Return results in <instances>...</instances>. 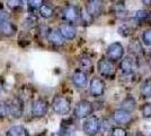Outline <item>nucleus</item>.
<instances>
[{
	"label": "nucleus",
	"mask_w": 151,
	"mask_h": 136,
	"mask_svg": "<svg viewBox=\"0 0 151 136\" xmlns=\"http://www.w3.org/2000/svg\"><path fill=\"white\" fill-rule=\"evenodd\" d=\"M140 95L145 100L151 99V77L145 78L140 84Z\"/></svg>",
	"instance_id": "25"
},
{
	"label": "nucleus",
	"mask_w": 151,
	"mask_h": 136,
	"mask_svg": "<svg viewBox=\"0 0 151 136\" xmlns=\"http://www.w3.org/2000/svg\"><path fill=\"white\" fill-rule=\"evenodd\" d=\"M17 97H20L24 102L26 100H31L32 97H34V90H33V86L32 85H24L20 87Z\"/></svg>",
	"instance_id": "27"
},
{
	"label": "nucleus",
	"mask_w": 151,
	"mask_h": 136,
	"mask_svg": "<svg viewBox=\"0 0 151 136\" xmlns=\"http://www.w3.org/2000/svg\"><path fill=\"white\" fill-rule=\"evenodd\" d=\"M97 71L99 75L107 79H114L116 76V65L115 63L108 60L106 57H101L97 61Z\"/></svg>",
	"instance_id": "3"
},
{
	"label": "nucleus",
	"mask_w": 151,
	"mask_h": 136,
	"mask_svg": "<svg viewBox=\"0 0 151 136\" xmlns=\"http://www.w3.org/2000/svg\"><path fill=\"white\" fill-rule=\"evenodd\" d=\"M137 81V74L135 73H131V74H122L120 76V83L123 84L124 86L129 87L132 86Z\"/></svg>",
	"instance_id": "29"
},
{
	"label": "nucleus",
	"mask_w": 151,
	"mask_h": 136,
	"mask_svg": "<svg viewBox=\"0 0 151 136\" xmlns=\"http://www.w3.org/2000/svg\"><path fill=\"white\" fill-rule=\"evenodd\" d=\"M109 134H111V136H129L127 130L122 126H113Z\"/></svg>",
	"instance_id": "33"
},
{
	"label": "nucleus",
	"mask_w": 151,
	"mask_h": 136,
	"mask_svg": "<svg viewBox=\"0 0 151 136\" xmlns=\"http://www.w3.org/2000/svg\"><path fill=\"white\" fill-rule=\"evenodd\" d=\"M141 42L145 47H151V27L145 28L141 35Z\"/></svg>",
	"instance_id": "32"
},
{
	"label": "nucleus",
	"mask_w": 151,
	"mask_h": 136,
	"mask_svg": "<svg viewBox=\"0 0 151 136\" xmlns=\"http://www.w3.org/2000/svg\"><path fill=\"white\" fill-rule=\"evenodd\" d=\"M79 69L82 71H85L87 75L89 73L94 71V63H93V59L91 57L87 55V53H83L82 56H80L79 58Z\"/></svg>",
	"instance_id": "19"
},
{
	"label": "nucleus",
	"mask_w": 151,
	"mask_h": 136,
	"mask_svg": "<svg viewBox=\"0 0 151 136\" xmlns=\"http://www.w3.org/2000/svg\"><path fill=\"white\" fill-rule=\"evenodd\" d=\"M148 17H149V12L145 10V9H140V10H137V12L134 13L133 22H134L137 25H141V24L148 22Z\"/></svg>",
	"instance_id": "28"
},
{
	"label": "nucleus",
	"mask_w": 151,
	"mask_h": 136,
	"mask_svg": "<svg viewBox=\"0 0 151 136\" xmlns=\"http://www.w3.org/2000/svg\"><path fill=\"white\" fill-rule=\"evenodd\" d=\"M38 14H40L41 17H43L45 20H50V18H52L55 15V10H54V8L51 6L50 4L43 2L41 5V7L38 8Z\"/></svg>",
	"instance_id": "24"
},
{
	"label": "nucleus",
	"mask_w": 151,
	"mask_h": 136,
	"mask_svg": "<svg viewBox=\"0 0 151 136\" xmlns=\"http://www.w3.org/2000/svg\"><path fill=\"white\" fill-rule=\"evenodd\" d=\"M142 4H143V5H145V6H151V1L150 0H149V1H142Z\"/></svg>",
	"instance_id": "37"
},
{
	"label": "nucleus",
	"mask_w": 151,
	"mask_h": 136,
	"mask_svg": "<svg viewBox=\"0 0 151 136\" xmlns=\"http://www.w3.org/2000/svg\"><path fill=\"white\" fill-rule=\"evenodd\" d=\"M112 119H113L115 123L117 124L119 126H122L123 127V125H127V124L131 123V120H132V113H130V112H127V111H124L120 109V108H117V109H115L113 111V113H112Z\"/></svg>",
	"instance_id": "14"
},
{
	"label": "nucleus",
	"mask_w": 151,
	"mask_h": 136,
	"mask_svg": "<svg viewBox=\"0 0 151 136\" xmlns=\"http://www.w3.org/2000/svg\"><path fill=\"white\" fill-rule=\"evenodd\" d=\"M46 40L49 41V43L52 44L53 47H63L65 44V40L63 39L61 33L59 32L58 28H50L49 32L46 34Z\"/></svg>",
	"instance_id": "16"
},
{
	"label": "nucleus",
	"mask_w": 151,
	"mask_h": 136,
	"mask_svg": "<svg viewBox=\"0 0 151 136\" xmlns=\"http://www.w3.org/2000/svg\"><path fill=\"white\" fill-rule=\"evenodd\" d=\"M22 26L24 27V30H26V31H31L33 28H36L38 26V18L37 16H36V14H28L24 18V20H23Z\"/></svg>",
	"instance_id": "21"
},
{
	"label": "nucleus",
	"mask_w": 151,
	"mask_h": 136,
	"mask_svg": "<svg viewBox=\"0 0 151 136\" xmlns=\"http://www.w3.org/2000/svg\"><path fill=\"white\" fill-rule=\"evenodd\" d=\"M50 105L54 113H57L59 116H67L71 111L72 103H71V99L67 95L57 94L52 99V102Z\"/></svg>",
	"instance_id": "2"
},
{
	"label": "nucleus",
	"mask_w": 151,
	"mask_h": 136,
	"mask_svg": "<svg viewBox=\"0 0 151 136\" xmlns=\"http://www.w3.org/2000/svg\"><path fill=\"white\" fill-rule=\"evenodd\" d=\"M93 113H94V104L86 99L78 101L73 109V117L77 119H86Z\"/></svg>",
	"instance_id": "5"
},
{
	"label": "nucleus",
	"mask_w": 151,
	"mask_h": 136,
	"mask_svg": "<svg viewBox=\"0 0 151 136\" xmlns=\"http://www.w3.org/2000/svg\"><path fill=\"white\" fill-rule=\"evenodd\" d=\"M149 63H150V67H151V53L149 55Z\"/></svg>",
	"instance_id": "39"
},
{
	"label": "nucleus",
	"mask_w": 151,
	"mask_h": 136,
	"mask_svg": "<svg viewBox=\"0 0 151 136\" xmlns=\"http://www.w3.org/2000/svg\"><path fill=\"white\" fill-rule=\"evenodd\" d=\"M71 83L77 89H85L88 84V75L79 68L75 69L71 74Z\"/></svg>",
	"instance_id": "12"
},
{
	"label": "nucleus",
	"mask_w": 151,
	"mask_h": 136,
	"mask_svg": "<svg viewBox=\"0 0 151 136\" xmlns=\"http://www.w3.org/2000/svg\"><path fill=\"white\" fill-rule=\"evenodd\" d=\"M138 103H137V100L132 97V95H127L125 97L120 103V109L124 111H127L130 113H132L133 111L137 109Z\"/></svg>",
	"instance_id": "20"
},
{
	"label": "nucleus",
	"mask_w": 151,
	"mask_h": 136,
	"mask_svg": "<svg viewBox=\"0 0 151 136\" xmlns=\"http://www.w3.org/2000/svg\"><path fill=\"white\" fill-rule=\"evenodd\" d=\"M80 14H81V9L80 7L77 5H67L62 8L61 10V17L65 23L69 24H73L78 23L80 20Z\"/></svg>",
	"instance_id": "6"
},
{
	"label": "nucleus",
	"mask_w": 151,
	"mask_h": 136,
	"mask_svg": "<svg viewBox=\"0 0 151 136\" xmlns=\"http://www.w3.org/2000/svg\"><path fill=\"white\" fill-rule=\"evenodd\" d=\"M127 49H129V55H131L133 57L138 58L141 57L142 55H145V49H143V44L141 42V40L139 38H133L127 45Z\"/></svg>",
	"instance_id": "15"
},
{
	"label": "nucleus",
	"mask_w": 151,
	"mask_h": 136,
	"mask_svg": "<svg viewBox=\"0 0 151 136\" xmlns=\"http://www.w3.org/2000/svg\"><path fill=\"white\" fill-rule=\"evenodd\" d=\"M59 32L61 33V35L63 36L64 40H73L76 39L78 31L77 27L73 24H69V23H62L61 25L59 26Z\"/></svg>",
	"instance_id": "17"
},
{
	"label": "nucleus",
	"mask_w": 151,
	"mask_h": 136,
	"mask_svg": "<svg viewBox=\"0 0 151 136\" xmlns=\"http://www.w3.org/2000/svg\"><path fill=\"white\" fill-rule=\"evenodd\" d=\"M134 30L135 27L133 26V23H122L117 28V33L122 38H129L133 34Z\"/></svg>",
	"instance_id": "26"
},
{
	"label": "nucleus",
	"mask_w": 151,
	"mask_h": 136,
	"mask_svg": "<svg viewBox=\"0 0 151 136\" xmlns=\"http://www.w3.org/2000/svg\"><path fill=\"white\" fill-rule=\"evenodd\" d=\"M6 4L8 9L13 13H19L24 8V2L20 0H10V1H7Z\"/></svg>",
	"instance_id": "30"
},
{
	"label": "nucleus",
	"mask_w": 151,
	"mask_h": 136,
	"mask_svg": "<svg viewBox=\"0 0 151 136\" xmlns=\"http://www.w3.org/2000/svg\"><path fill=\"white\" fill-rule=\"evenodd\" d=\"M111 14L119 20H125L129 16V10L124 1H115L109 7Z\"/></svg>",
	"instance_id": "13"
},
{
	"label": "nucleus",
	"mask_w": 151,
	"mask_h": 136,
	"mask_svg": "<svg viewBox=\"0 0 151 136\" xmlns=\"http://www.w3.org/2000/svg\"><path fill=\"white\" fill-rule=\"evenodd\" d=\"M17 33V26L9 20H5L0 24V34L5 38H13Z\"/></svg>",
	"instance_id": "18"
},
{
	"label": "nucleus",
	"mask_w": 151,
	"mask_h": 136,
	"mask_svg": "<svg viewBox=\"0 0 151 136\" xmlns=\"http://www.w3.org/2000/svg\"><path fill=\"white\" fill-rule=\"evenodd\" d=\"M82 130L87 136L97 135L101 130V119L96 115H91L90 117L86 118L82 124Z\"/></svg>",
	"instance_id": "8"
},
{
	"label": "nucleus",
	"mask_w": 151,
	"mask_h": 136,
	"mask_svg": "<svg viewBox=\"0 0 151 136\" xmlns=\"http://www.w3.org/2000/svg\"><path fill=\"white\" fill-rule=\"evenodd\" d=\"M85 12L88 14L89 16L95 20L101 16V14L104 12V2L99 0H90L86 2L85 6Z\"/></svg>",
	"instance_id": "11"
},
{
	"label": "nucleus",
	"mask_w": 151,
	"mask_h": 136,
	"mask_svg": "<svg viewBox=\"0 0 151 136\" xmlns=\"http://www.w3.org/2000/svg\"><path fill=\"white\" fill-rule=\"evenodd\" d=\"M6 136H29V132L23 125H14L7 129Z\"/></svg>",
	"instance_id": "22"
},
{
	"label": "nucleus",
	"mask_w": 151,
	"mask_h": 136,
	"mask_svg": "<svg viewBox=\"0 0 151 136\" xmlns=\"http://www.w3.org/2000/svg\"><path fill=\"white\" fill-rule=\"evenodd\" d=\"M73 129H75V120H73V119L62 120L61 126H60V129H59V132H58V135L59 136L70 135Z\"/></svg>",
	"instance_id": "23"
},
{
	"label": "nucleus",
	"mask_w": 151,
	"mask_h": 136,
	"mask_svg": "<svg viewBox=\"0 0 151 136\" xmlns=\"http://www.w3.org/2000/svg\"><path fill=\"white\" fill-rule=\"evenodd\" d=\"M7 20H8V14L4 9H0V24Z\"/></svg>",
	"instance_id": "35"
},
{
	"label": "nucleus",
	"mask_w": 151,
	"mask_h": 136,
	"mask_svg": "<svg viewBox=\"0 0 151 136\" xmlns=\"http://www.w3.org/2000/svg\"><path fill=\"white\" fill-rule=\"evenodd\" d=\"M147 23L151 26V12H149V17H148V22Z\"/></svg>",
	"instance_id": "38"
},
{
	"label": "nucleus",
	"mask_w": 151,
	"mask_h": 136,
	"mask_svg": "<svg viewBox=\"0 0 151 136\" xmlns=\"http://www.w3.org/2000/svg\"><path fill=\"white\" fill-rule=\"evenodd\" d=\"M141 116L145 119H151V102H145L140 107Z\"/></svg>",
	"instance_id": "31"
},
{
	"label": "nucleus",
	"mask_w": 151,
	"mask_h": 136,
	"mask_svg": "<svg viewBox=\"0 0 151 136\" xmlns=\"http://www.w3.org/2000/svg\"><path fill=\"white\" fill-rule=\"evenodd\" d=\"M123 57H124V47L121 42L115 41L108 44V47L106 48V58L108 60L116 63V61H121Z\"/></svg>",
	"instance_id": "9"
},
{
	"label": "nucleus",
	"mask_w": 151,
	"mask_h": 136,
	"mask_svg": "<svg viewBox=\"0 0 151 136\" xmlns=\"http://www.w3.org/2000/svg\"><path fill=\"white\" fill-rule=\"evenodd\" d=\"M49 108H50V103H49V101L46 99H44V97H36V99H34L31 104L32 117L35 118V119L43 118V117L47 115Z\"/></svg>",
	"instance_id": "4"
},
{
	"label": "nucleus",
	"mask_w": 151,
	"mask_h": 136,
	"mask_svg": "<svg viewBox=\"0 0 151 136\" xmlns=\"http://www.w3.org/2000/svg\"><path fill=\"white\" fill-rule=\"evenodd\" d=\"M0 94H1V84H0Z\"/></svg>",
	"instance_id": "40"
},
{
	"label": "nucleus",
	"mask_w": 151,
	"mask_h": 136,
	"mask_svg": "<svg viewBox=\"0 0 151 136\" xmlns=\"http://www.w3.org/2000/svg\"><path fill=\"white\" fill-rule=\"evenodd\" d=\"M5 107H6L7 118L20 119L24 115L25 104H24V101L17 95L10 97V99H6L5 100Z\"/></svg>",
	"instance_id": "1"
},
{
	"label": "nucleus",
	"mask_w": 151,
	"mask_h": 136,
	"mask_svg": "<svg viewBox=\"0 0 151 136\" xmlns=\"http://www.w3.org/2000/svg\"><path fill=\"white\" fill-rule=\"evenodd\" d=\"M139 67L138 58L133 57L131 55H127L125 57H123L122 60L119 64V68L121 69L122 74H131L135 73V69Z\"/></svg>",
	"instance_id": "10"
},
{
	"label": "nucleus",
	"mask_w": 151,
	"mask_h": 136,
	"mask_svg": "<svg viewBox=\"0 0 151 136\" xmlns=\"http://www.w3.org/2000/svg\"><path fill=\"white\" fill-rule=\"evenodd\" d=\"M88 89H89L90 97H95V99H98V97H101L105 94L106 83L99 76H94V77L90 79V82H89Z\"/></svg>",
	"instance_id": "7"
},
{
	"label": "nucleus",
	"mask_w": 151,
	"mask_h": 136,
	"mask_svg": "<svg viewBox=\"0 0 151 136\" xmlns=\"http://www.w3.org/2000/svg\"><path fill=\"white\" fill-rule=\"evenodd\" d=\"M44 1H41V0H31V1H27V6L29 8V12L32 14H35L36 10H38V8L41 7V5L43 4Z\"/></svg>",
	"instance_id": "34"
},
{
	"label": "nucleus",
	"mask_w": 151,
	"mask_h": 136,
	"mask_svg": "<svg viewBox=\"0 0 151 136\" xmlns=\"http://www.w3.org/2000/svg\"><path fill=\"white\" fill-rule=\"evenodd\" d=\"M38 136H52V135H51V134H49V133H47V130H44V132H43L42 134H40V135H38Z\"/></svg>",
	"instance_id": "36"
}]
</instances>
